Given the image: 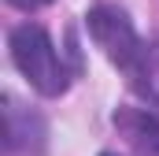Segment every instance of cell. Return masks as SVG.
<instances>
[{
  "label": "cell",
  "mask_w": 159,
  "mask_h": 156,
  "mask_svg": "<svg viewBox=\"0 0 159 156\" xmlns=\"http://www.w3.org/2000/svg\"><path fill=\"white\" fill-rule=\"evenodd\" d=\"M129 85H133L152 108H159V37L152 41V45H144L141 60H137L133 71H129Z\"/></svg>",
  "instance_id": "5"
},
{
  "label": "cell",
  "mask_w": 159,
  "mask_h": 156,
  "mask_svg": "<svg viewBox=\"0 0 159 156\" xmlns=\"http://www.w3.org/2000/svg\"><path fill=\"white\" fill-rule=\"evenodd\" d=\"M44 138H48L44 119L34 108L19 104L11 93H4V149L22 153V156H37V153H44Z\"/></svg>",
  "instance_id": "3"
},
{
  "label": "cell",
  "mask_w": 159,
  "mask_h": 156,
  "mask_svg": "<svg viewBox=\"0 0 159 156\" xmlns=\"http://www.w3.org/2000/svg\"><path fill=\"white\" fill-rule=\"evenodd\" d=\"M100 156H119V153H100Z\"/></svg>",
  "instance_id": "7"
},
{
  "label": "cell",
  "mask_w": 159,
  "mask_h": 156,
  "mask_svg": "<svg viewBox=\"0 0 159 156\" xmlns=\"http://www.w3.org/2000/svg\"><path fill=\"white\" fill-rule=\"evenodd\" d=\"M85 26H89V37L96 41V48H104V56L119 67V71H133V63L141 60L144 52V41L137 37L129 15L115 7V4H96L89 15H85Z\"/></svg>",
  "instance_id": "2"
},
{
  "label": "cell",
  "mask_w": 159,
  "mask_h": 156,
  "mask_svg": "<svg viewBox=\"0 0 159 156\" xmlns=\"http://www.w3.org/2000/svg\"><path fill=\"white\" fill-rule=\"evenodd\" d=\"M111 123L137 156H159V115L156 112H148V108H119L111 115Z\"/></svg>",
  "instance_id": "4"
},
{
  "label": "cell",
  "mask_w": 159,
  "mask_h": 156,
  "mask_svg": "<svg viewBox=\"0 0 159 156\" xmlns=\"http://www.w3.org/2000/svg\"><path fill=\"white\" fill-rule=\"evenodd\" d=\"M7 45H11V63L19 67V75L26 78L41 97H59V93H67L70 71H67L63 56L56 52L52 37H48L41 26H34V22L15 26Z\"/></svg>",
  "instance_id": "1"
},
{
  "label": "cell",
  "mask_w": 159,
  "mask_h": 156,
  "mask_svg": "<svg viewBox=\"0 0 159 156\" xmlns=\"http://www.w3.org/2000/svg\"><path fill=\"white\" fill-rule=\"evenodd\" d=\"M7 4H15V7H22V11H37V7L52 4V0H7Z\"/></svg>",
  "instance_id": "6"
}]
</instances>
